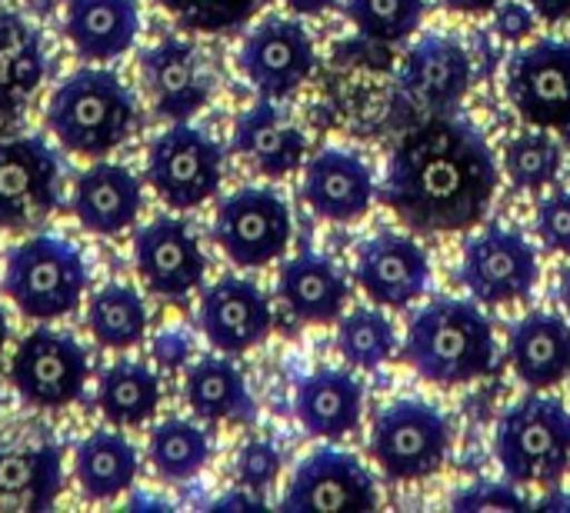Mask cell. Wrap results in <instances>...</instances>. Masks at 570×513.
Instances as JSON below:
<instances>
[{
  "label": "cell",
  "mask_w": 570,
  "mask_h": 513,
  "mask_svg": "<svg viewBox=\"0 0 570 513\" xmlns=\"http://www.w3.org/2000/svg\"><path fill=\"white\" fill-rule=\"evenodd\" d=\"M498 187L501 167L484 134L438 114L397 144L381 200L414 234H458L488 217Z\"/></svg>",
  "instance_id": "obj_1"
},
{
  "label": "cell",
  "mask_w": 570,
  "mask_h": 513,
  "mask_svg": "<svg viewBox=\"0 0 570 513\" xmlns=\"http://www.w3.org/2000/svg\"><path fill=\"white\" fill-rule=\"evenodd\" d=\"M404 361L438 387L481 381L498 364L494 324L474 300L438 297L414 314L404 337Z\"/></svg>",
  "instance_id": "obj_2"
},
{
  "label": "cell",
  "mask_w": 570,
  "mask_h": 513,
  "mask_svg": "<svg viewBox=\"0 0 570 513\" xmlns=\"http://www.w3.org/2000/svg\"><path fill=\"white\" fill-rule=\"evenodd\" d=\"M47 127L63 150L104 157L137 130V97L114 70L80 67L53 87Z\"/></svg>",
  "instance_id": "obj_3"
},
{
  "label": "cell",
  "mask_w": 570,
  "mask_h": 513,
  "mask_svg": "<svg viewBox=\"0 0 570 513\" xmlns=\"http://www.w3.org/2000/svg\"><path fill=\"white\" fill-rule=\"evenodd\" d=\"M90 274L83 254L50 234H37L10 247L0 290L30 320H57L77 310L87 294Z\"/></svg>",
  "instance_id": "obj_4"
},
{
  "label": "cell",
  "mask_w": 570,
  "mask_h": 513,
  "mask_svg": "<svg viewBox=\"0 0 570 513\" xmlns=\"http://www.w3.org/2000/svg\"><path fill=\"white\" fill-rule=\"evenodd\" d=\"M494 451L511 484H561L570 471V411L564 401L541 391L514 401L498 421Z\"/></svg>",
  "instance_id": "obj_5"
},
{
  "label": "cell",
  "mask_w": 570,
  "mask_h": 513,
  "mask_svg": "<svg viewBox=\"0 0 570 513\" xmlns=\"http://www.w3.org/2000/svg\"><path fill=\"white\" fill-rule=\"evenodd\" d=\"M451 451L448 417L424 401H397L374 417L371 454L391 481H424L438 474Z\"/></svg>",
  "instance_id": "obj_6"
},
{
  "label": "cell",
  "mask_w": 570,
  "mask_h": 513,
  "mask_svg": "<svg viewBox=\"0 0 570 513\" xmlns=\"http://www.w3.org/2000/svg\"><path fill=\"white\" fill-rule=\"evenodd\" d=\"M217 247L244 270L267 267L291 247L294 220L287 200L271 187H244L217 200L214 227Z\"/></svg>",
  "instance_id": "obj_7"
},
{
  "label": "cell",
  "mask_w": 570,
  "mask_h": 513,
  "mask_svg": "<svg viewBox=\"0 0 570 513\" xmlns=\"http://www.w3.org/2000/svg\"><path fill=\"white\" fill-rule=\"evenodd\" d=\"M224 150L187 120L170 124L147 150V184L174 210H194L220 190Z\"/></svg>",
  "instance_id": "obj_8"
},
{
  "label": "cell",
  "mask_w": 570,
  "mask_h": 513,
  "mask_svg": "<svg viewBox=\"0 0 570 513\" xmlns=\"http://www.w3.org/2000/svg\"><path fill=\"white\" fill-rule=\"evenodd\" d=\"M90 377L87 351L57 331H30L10 357V384L37 411H63L83 397Z\"/></svg>",
  "instance_id": "obj_9"
},
{
  "label": "cell",
  "mask_w": 570,
  "mask_h": 513,
  "mask_svg": "<svg viewBox=\"0 0 570 513\" xmlns=\"http://www.w3.org/2000/svg\"><path fill=\"white\" fill-rule=\"evenodd\" d=\"M538 254L521 230L491 224L464 244L461 280L478 304L504 307L531 297L538 287Z\"/></svg>",
  "instance_id": "obj_10"
},
{
  "label": "cell",
  "mask_w": 570,
  "mask_h": 513,
  "mask_svg": "<svg viewBox=\"0 0 570 513\" xmlns=\"http://www.w3.org/2000/svg\"><path fill=\"white\" fill-rule=\"evenodd\" d=\"M60 207V157L40 137L0 140V230L40 224Z\"/></svg>",
  "instance_id": "obj_11"
},
{
  "label": "cell",
  "mask_w": 570,
  "mask_h": 513,
  "mask_svg": "<svg viewBox=\"0 0 570 513\" xmlns=\"http://www.w3.org/2000/svg\"><path fill=\"white\" fill-rule=\"evenodd\" d=\"M508 100L541 130L570 127V40L548 37L518 50L508 63Z\"/></svg>",
  "instance_id": "obj_12"
},
{
  "label": "cell",
  "mask_w": 570,
  "mask_h": 513,
  "mask_svg": "<svg viewBox=\"0 0 570 513\" xmlns=\"http://www.w3.org/2000/svg\"><path fill=\"white\" fill-rule=\"evenodd\" d=\"M281 507L287 513H364L377 507V487L354 454L321 447L297 464Z\"/></svg>",
  "instance_id": "obj_13"
},
{
  "label": "cell",
  "mask_w": 570,
  "mask_h": 513,
  "mask_svg": "<svg viewBox=\"0 0 570 513\" xmlns=\"http://www.w3.org/2000/svg\"><path fill=\"white\" fill-rule=\"evenodd\" d=\"M134 264L154 297L184 304L207 274V257L177 217H157L134 234Z\"/></svg>",
  "instance_id": "obj_14"
},
{
  "label": "cell",
  "mask_w": 570,
  "mask_h": 513,
  "mask_svg": "<svg viewBox=\"0 0 570 513\" xmlns=\"http://www.w3.org/2000/svg\"><path fill=\"white\" fill-rule=\"evenodd\" d=\"M237 63L261 97L284 100L314 73L317 53L297 20L267 17L244 37Z\"/></svg>",
  "instance_id": "obj_15"
},
{
  "label": "cell",
  "mask_w": 570,
  "mask_h": 513,
  "mask_svg": "<svg viewBox=\"0 0 570 513\" xmlns=\"http://www.w3.org/2000/svg\"><path fill=\"white\" fill-rule=\"evenodd\" d=\"M354 277L377 307L404 310L428 294L431 264L414 237L387 230L361 244Z\"/></svg>",
  "instance_id": "obj_16"
},
{
  "label": "cell",
  "mask_w": 570,
  "mask_h": 513,
  "mask_svg": "<svg viewBox=\"0 0 570 513\" xmlns=\"http://www.w3.org/2000/svg\"><path fill=\"white\" fill-rule=\"evenodd\" d=\"M197 324L214 351L244 354L267 341L274 327V310L257 284L244 277H220L200 294Z\"/></svg>",
  "instance_id": "obj_17"
},
{
  "label": "cell",
  "mask_w": 570,
  "mask_h": 513,
  "mask_svg": "<svg viewBox=\"0 0 570 513\" xmlns=\"http://www.w3.org/2000/svg\"><path fill=\"white\" fill-rule=\"evenodd\" d=\"M474 83V60L464 43L451 33L421 37L401 67V87L417 97L428 110L451 114Z\"/></svg>",
  "instance_id": "obj_18"
},
{
  "label": "cell",
  "mask_w": 570,
  "mask_h": 513,
  "mask_svg": "<svg viewBox=\"0 0 570 513\" xmlns=\"http://www.w3.org/2000/svg\"><path fill=\"white\" fill-rule=\"evenodd\" d=\"M140 73H144V87L150 93L154 114L170 124L190 120L210 97L207 80L200 73L197 50L187 40L167 37L154 43L150 50H144Z\"/></svg>",
  "instance_id": "obj_19"
},
{
  "label": "cell",
  "mask_w": 570,
  "mask_h": 513,
  "mask_svg": "<svg viewBox=\"0 0 570 513\" xmlns=\"http://www.w3.org/2000/svg\"><path fill=\"white\" fill-rule=\"evenodd\" d=\"M301 194L317 217L334 224H351L371 210L377 190H374V174L361 157L347 150H321L304 167Z\"/></svg>",
  "instance_id": "obj_20"
},
{
  "label": "cell",
  "mask_w": 570,
  "mask_h": 513,
  "mask_svg": "<svg viewBox=\"0 0 570 513\" xmlns=\"http://www.w3.org/2000/svg\"><path fill=\"white\" fill-rule=\"evenodd\" d=\"M144 207V184L120 164H94L73 184L77 220L100 237L124 234L137 224Z\"/></svg>",
  "instance_id": "obj_21"
},
{
  "label": "cell",
  "mask_w": 570,
  "mask_h": 513,
  "mask_svg": "<svg viewBox=\"0 0 570 513\" xmlns=\"http://www.w3.org/2000/svg\"><path fill=\"white\" fill-rule=\"evenodd\" d=\"M508 361L528 391H548L570 377V324L561 314L531 310L511 327Z\"/></svg>",
  "instance_id": "obj_22"
},
{
  "label": "cell",
  "mask_w": 570,
  "mask_h": 513,
  "mask_svg": "<svg viewBox=\"0 0 570 513\" xmlns=\"http://www.w3.org/2000/svg\"><path fill=\"white\" fill-rule=\"evenodd\" d=\"M277 297L301 324H334L351 300V284L331 257L304 250L284 260Z\"/></svg>",
  "instance_id": "obj_23"
},
{
  "label": "cell",
  "mask_w": 570,
  "mask_h": 513,
  "mask_svg": "<svg viewBox=\"0 0 570 513\" xmlns=\"http://www.w3.org/2000/svg\"><path fill=\"white\" fill-rule=\"evenodd\" d=\"M234 150L264 177H287L304 164L307 140L274 100L261 97L234 124Z\"/></svg>",
  "instance_id": "obj_24"
},
{
  "label": "cell",
  "mask_w": 570,
  "mask_h": 513,
  "mask_svg": "<svg viewBox=\"0 0 570 513\" xmlns=\"http://www.w3.org/2000/svg\"><path fill=\"white\" fill-rule=\"evenodd\" d=\"M63 33L80 60H117L140 33V7L137 0H67Z\"/></svg>",
  "instance_id": "obj_25"
},
{
  "label": "cell",
  "mask_w": 570,
  "mask_h": 513,
  "mask_svg": "<svg viewBox=\"0 0 570 513\" xmlns=\"http://www.w3.org/2000/svg\"><path fill=\"white\" fill-rule=\"evenodd\" d=\"M294 411L301 427L317 441H344L357 431L364 411V387L347 371H314L297 384Z\"/></svg>",
  "instance_id": "obj_26"
},
{
  "label": "cell",
  "mask_w": 570,
  "mask_h": 513,
  "mask_svg": "<svg viewBox=\"0 0 570 513\" xmlns=\"http://www.w3.org/2000/svg\"><path fill=\"white\" fill-rule=\"evenodd\" d=\"M184 401L187 407L207 421H230V424H254L257 404L247 391V381L227 357H200L190 364L184 377Z\"/></svg>",
  "instance_id": "obj_27"
},
{
  "label": "cell",
  "mask_w": 570,
  "mask_h": 513,
  "mask_svg": "<svg viewBox=\"0 0 570 513\" xmlns=\"http://www.w3.org/2000/svg\"><path fill=\"white\" fill-rule=\"evenodd\" d=\"M73 474L87 501H114L134 487L140 474V457L124 434L94 431L77 444Z\"/></svg>",
  "instance_id": "obj_28"
},
{
  "label": "cell",
  "mask_w": 570,
  "mask_h": 513,
  "mask_svg": "<svg viewBox=\"0 0 570 513\" xmlns=\"http://www.w3.org/2000/svg\"><path fill=\"white\" fill-rule=\"evenodd\" d=\"M43 80L40 33L17 13L0 10V114L13 117Z\"/></svg>",
  "instance_id": "obj_29"
},
{
  "label": "cell",
  "mask_w": 570,
  "mask_h": 513,
  "mask_svg": "<svg viewBox=\"0 0 570 513\" xmlns=\"http://www.w3.org/2000/svg\"><path fill=\"white\" fill-rule=\"evenodd\" d=\"M60 444L17 447L0 441V497H30V511H47L63 487Z\"/></svg>",
  "instance_id": "obj_30"
},
{
  "label": "cell",
  "mask_w": 570,
  "mask_h": 513,
  "mask_svg": "<svg viewBox=\"0 0 570 513\" xmlns=\"http://www.w3.org/2000/svg\"><path fill=\"white\" fill-rule=\"evenodd\" d=\"M97 407L114 427H140L160 407V377L140 361H117L100 377Z\"/></svg>",
  "instance_id": "obj_31"
},
{
  "label": "cell",
  "mask_w": 570,
  "mask_h": 513,
  "mask_svg": "<svg viewBox=\"0 0 570 513\" xmlns=\"http://www.w3.org/2000/svg\"><path fill=\"white\" fill-rule=\"evenodd\" d=\"M87 327L107 351H130L147 337V307L127 284H107L87 300Z\"/></svg>",
  "instance_id": "obj_32"
},
{
  "label": "cell",
  "mask_w": 570,
  "mask_h": 513,
  "mask_svg": "<svg viewBox=\"0 0 570 513\" xmlns=\"http://www.w3.org/2000/svg\"><path fill=\"white\" fill-rule=\"evenodd\" d=\"M147 457L160 481L187 484L204 471L210 457V437L190 421H164L150 434Z\"/></svg>",
  "instance_id": "obj_33"
},
{
  "label": "cell",
  "mask_w": 570,
  "mask_h": 513,
  "mask_svg": "<svg viewBox=\"0 0 570 513\" xmlns=\"http://www.w3.org/2000/svg\"><path fill=\"white\" fill-rule=\"evenodd\" d=\"M337 351L357 371H377L397 351V331L377 307H357L337 324Z\"/></svg>",
  "instance_id": "obj_34"
},
{
  "label": "cell",
  "mask_w": 570,
  "mask_h": 513,
  "mask_svg": "<svg viewBox=\"0 0 570 513\" xmlns=\"http://www.w3.org/2000/svg\"><path fill=\"white\" fill-rule=\"evenodd\" d=\"M561 147L558 140H551L548 134L534 130V134H521L508 144L504 150V174L518 190L538 194L544 187H551L561 174Z\"/></svg>",
  "instance_id": "obj_35"
},
{
  "label": "cell",
  "mask_w": 570,
  "mask_h": 513,
  "mask_svg": "<svg viewBox=\"0 0 570 513\" xmlns=\"http://www.w3.org/2000/svg\"><path fill=\"white\" fill-rule=\"evenodd\" d=\"M344 13L361 37L377 43L407 40L424 20V0H347Z\"/></svg>",
  "instance_id": "obj_36"
},
{
  "label": "cell",
  "mask_w": 570,
  "mask_h": 513,
  "mask_svg": "<svg viewBox=\"0 0 570 513\" xmlns=\"http://www.w3.org/2000/svg\"><path fill=\"white\" fill-rule=\"evenodd\" d=\"M184 30L227 33L244 27L267 0H157Z\"/></svg>",
  "instance_id": "obj_37"
},
{
  "label": "cell",
  "mask_w": 570,
  "mask_h": 513,
  "mask_svg": "<svg viewBox=\"0 0 570 513\" xmlns=\"http://www.w3.org/2000/svg\"><path fill=\"white\" fill-rule=\"evenodd\" d=\"M237 481L244 484V491H267L277 474H281V454L271 441H250L240 447L237 454V467H234Z\"/></svg>",
  "instance_id": "obj_38"
},
{
  "label": "cell",
  "mask_w": 570,
  "mask_h": 513,
  "mask_svg": "<svg viewBox=\"0 0 570 513\" xmlns=\"http://www.w3.org/2000/svg\"><path fill=\"white\" fill-rule=\"evenodd\" d=\"M451 507L458 513H498V511H528L531 501L508 481V484H474L461 491Z\"/></svg>",
  "instance_id": "obj_39"
},
{
  "label": "cell",
  "mask_w": 570,
  "mask_h": 513,
  "mask_svg": "<svg viewBox=\"0 0 570 513\" xmlns=\"http://www.w3.org/2000/svg\"><path fill=\"white\" fill-rule=\"evenodd\" d=\"M534 230L551 254H570V190H558L538 204Z\"/></svg>",
  "instance_id": "obj_40"
},
{
  "label": "cell",
  "mask_w": 570,
  "mask_h": 513,
  "mask_svg": "<svg viewBox=\"0 0 570 513\" xmlns=\"http://www.w3.org/2000/svg\"><path fill=\"white\" fill-rule=\"evenodd\" d=\"M538 20H541V17L534 13V7H531L528 0H501V3L494 7V30H498V37L508 40V43L528 40V37L534 33Z\"/></svg>",
  "instance_id": "obj_41"
},
{
  "label": "cell",
  "mask_w": 570,
  "mask_h": 513,
  "mask_svg": "<svg viewBox=\"0 0 570 513\" xmlns=\"http://www.w3.org/2000/svg\"><path fill=\"white\" fill-rule=\"evenodd\" d=\"M154 361L164 367V371H180L187 364V357L194 354L190 351V337L177 334V331H164L160 337H154Z\"/></svg>",
  "instance_id": "obj_42"
},
{
  "label": "cell",
  "mask_w": 570,
  "mask_h": 513,
  "mask_svg": "<svg viewBox=\"0 0 570 513\" xmlns=\"http://www.w3.org/2000/svg\"><path fill=\"white\" fill-rule=\"evenodd\" d=\"M541 20L551 23H570V0H528Z\"/></svg>",
  "instance_id": "obj_43"
},
{
  "label": "cell",
  "mask_w": 570,
  "mask_h": 513,
  "mask_svg": "<svg viewBox=\"0 0 570 513\" xmlns=\"http://www.w3.org/2000/svg\"><path fill=\"white\" fill-rule=\"evenodd\" d=\"M438 3L454 13H491L501 0H438Z\"/></svg>",
  "instance_id": "obj_44"
},
{
  "label": "cell",
  "mask_w": 570,
  "mask_h": 513,
  "mask_svg": "<svg viewBox=\"0 0 570 513\" xmlns=\"http://www.w3.org/2000/svg\"><path fill=\"white\" fill-rule=\"evenodd\" d=\"M294 13H304V17H317L324 10H331L337 0H284Z\"/></svg>",
  "instance_id": "obj_45"
},
{
  "label": "cell",
  "mask_w": 570,
  "mask_h": 513,
  "mask_svg": "<svg viewBox=\"0 0 570 513\" xmlns=\"http://www.w3.org/2000/svg\"><path fill=\"white\" fill-rule=\"evenodd\" d=\"M558 300H561V307L570 314V264L568 267H561V277H558Z\"/></svg>",
  "instance_id": "obj_46"
},
{
  "label": "cell",
  "mask_w": 570,
  "mask_h": 513,
  "mask_svg": "<svg viewBox=\"0 0 570 513\" xmlns=\"http://www.w3.org/2000/svg\"><path fill=\"white\" fill-rule=\"evenodd\" d=\"M217 507H261V501H250L244 494H230V497L217 501Z\"/></svg>",
  "instance_id": "obj_47"
},
{
  "label": "cell",
  "mask_w": 570,
  "mask_h": 513,
  "mask_svg": "<svg viewBox=\"0 0 570 513\" xmlns=\"http://www.w3.org/2000/svg\"><path fill=\"white\" fill-rule=\"evenodd\" d=\"M538 507H541V511H558V507H568L570 511V497H544Z\"/></svg>",
  "instance_id": "obj_48"
},
{
  "label": "cell",
  "mask_w": 570,
  "mask_h": 513,
  "mask_svg": "<svg viewBox=\"0 0 570 513\" xmlns=\"http://www.w3.org/2000/svg\"><path fill=\"white\" fill-rule=\"evenodd\" d=\"M7 337H10V324H7V314H3V307H0V351H3V344H7Z\"/></svg>",
  "instance_id": "obj_49"
}]
</instances>
